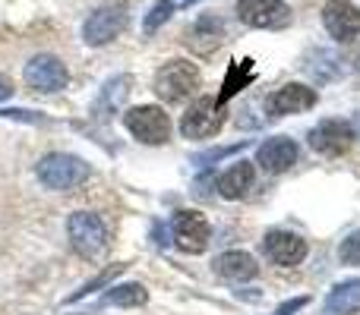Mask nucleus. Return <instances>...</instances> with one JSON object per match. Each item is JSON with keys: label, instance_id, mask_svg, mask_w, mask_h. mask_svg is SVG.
I'll use <instances>...</instances> for the list:
<instances>
[{"label": "nucleus", "instance_id": "1", "mask_svg": "<svg viewBox=\"0 0 360 315\" xmlns=\"http://www.w3.org/2000/svg\"><path fill=\"white\" fill-rule=\"evenodd\" d=\"M38 180L48 189L67 192L89 180V164L76 155H67V152H51V155L38 161Z\"/></svg>", "mask_w": 360, "mask_h": 315}, {"label": "nucleus", "instance_id": "2", "mask_svg": "<svg viewBox=\"0 0 360 315\" xmlns=\"http://www.w3.org/2000/svg\"><path fill=\"white\" fill-rule=\"evenodd\" d=\"M199 82H202V76H199L196 63H190V60H168L155 73L152 88H155V95L162 101L174 105V101L190 98V95L199 88Z\"/></svg>", "mask_w": 360, "mask_h": 315}, {"label": "nucleus", "instance_id": "3", "mask_svg": "<svg viewBox=\"0 0 360 315\" xmlns=\"http://www.w3.org/2000/svg\"><path fill=\"white\" fill-rule=\"evenodd\" d=\"M67 234H70V246L82 259H98L108 249V227L92 211H73L67 221Z\"/></svg>", "mask_w": 360, "mask_h": 315}, {"label": "nucleus", "instance_id": "4", "mask_svg": "<svg viewBox=\"0 0 360 315\" xmlns=\"http://www.w3.org/2000/svg\"><path fill=\"white\" fill-rule=\"evenodd\" d=\"M124 126L143 145H165L171 136V117L158 105H139L124 114Z\"/></svg>", "mask_w": 360, "mask_h": 315}, {"label": "nucleus", "instance_id": "5", "mask_svg": "<svg viewBox=\"0 0 360 315\" xmlns=\"http://www.w3.org/2000/svg\"><path fill=\"white\" fill-rule=\"evenodd\" d=\"M237 16L250 29L278 32L291 25V6L285 0H237Z\"/></svg>", "mask_w": 360, "mask_h": 315}, {"label": "nucleus", "instance_id": "6", "mask_svg": "<svg viewBox=\"0 0 360 315\" xmlns=\"http://www.w3.org/2000/svg\"><path fill=\"white\" fill-rule=\"evenodd\" d=\"M224 126V107L215 98H196L180 117L184 139H209Z\"/></svg>", "mask_w": 360, "mask_h": 315}, {"label": "nucleus", "instance_id": "7", "mask_svg": "<svg viewBox=\"0 0 360 315\" xmlns=\"http://www.w3.org/2000/svg\"><path fill=\"white\" fill-rule=\"evenodd\" d=\"M171 236H174V246L180 253H202L212 240V224L205 215L199 211H177L174 221H171Z\"/></svg>", "mask_w": 360, "mask_h": 315}, {"label": "nucleus", "instance_id": "8", "mask_svg": "<svg viewBox=\"0 0 360 315\" xmlns=\"http://www.w3.org/2000/svg\"><path fill=\"white\" fill-rule=\"evenodd\" d=\"M124 29H127V10L120 4H108V6H98V10L86 19V25H82V41H86L89 48H101V44L114 41Z\"/></svg>", "mask_w": 360, "mask_h": 315}, {"label": "nucleus", "instance_id": "9", "mask_svg": "<svg viewBox=\"0 0 360 315\" xmlns=\"http://www.w3.org/2000/svg\"><path fill=\"white\" fill-rule=\"evenodd\" d=\"M22 79L29 82L35 92L54 95V92H60V88H67L70 73H67V67H63V60H57L54 54H38L25 63Z\"/></svg>", "mask_w": 360, "mask_h": 315}, {"label": "nucleus", "instance_id": "10", "mask_svg": "<svg viewBox=\"0 0 360 315\" xmlns=\"http://www.w3.org/2000/svg\"><path fill=\"white\" fill-rule=\"evenodd\" d=\"M307 142H310V149L319 152V155L338 158L351 149V142H354V126L345 123V120H323L319 126L310 130Z\"/></svg>", "mask_w": 360, "mask_h": 315}, {"label": "nucleus", "instance_id": "11", "mask_svg": "<svg viewBox=\"0 0 360 315\" xmlns=\"http://www.w3.org/2000/svg\"><path fill=\"white\" fill-rule=\"evenodd\" d=\"M319 95L313 88L300 86V82H291V86L275 88L266 98V114L269 117H288V114H304L310 107H316Z\"/></svg>", "mask_w": 360, "mask_h": 315}, {"label": "nucleus", "instance_id": "12", "mask_svg": "<svg viewBox=\"0 0 360 315\" xmlns=\"http://www.w3.org/2000/svg\"><path fill=\"white\" fill-rule=\"evenodd\" d=\"M323 25L335 41H354L360 35V10L351 0H329L323 6Z\"/></svg>", "mask_w": 360, "mask_h": 315}, {"label": "nucleus", "instance_id": "13", "mask_svg": "<svg viewBox=\"0 0 360 315\" xmlns=\"http://www.w3.org/2000/svg\"><path fill=\"white\" fill-rule=\"evenodd\" d=\"M262 253H266L269 262L288 268L307 259V243L291 230H269L266 240H262Z\"/></svg>", "mask_w": 360, "mask_h": 315}, {"label": "nucleus", "instance_id": "14", "mask_svg": "<svg viewBox=\"0 0 360 315\" xmlns=\"http://www.w3.org/2000/svg\"><path fill=\"white\" fill-rule=\"evenodd\" d=\"M256 164L266 173H285L297 164V142L288 136H272L256 149Z\"/></svg>", "mask_w": 360, "mask_h": 315}, {"label": "nucleus", "instance_id": "15", "mask_svg": "<svg viewBox=\"0 0 360 315\" xmlns=\"http://www.w3.org/2000/svg\"><path fill=\"white\" fill-rule=\"evenodd\" d=\"M186 48L196 51V54H212V51H218V44L224 41V22L218 16H199L196 22L186 29L184 35Z\"/></svg>", "mask_w": 360, "mask_h": 315}, {"label": "nucleus", "instance_id": "16", "mask_svg": "<svg viewBox=\"0 0 360 315\" xmlns=\"http://www.w3.org/2000/svg\"><path fill=\"white\" fill-rule=\"evenodd\" d=\"M212 268H215L218 278L234 281V284H240V281H253L256 274H259V265H256V259L250 253H240V249L221 253L215 262H212Z\"/></svg>", "mask_w": 360, "mask_h": 315}, {"label": "nucleus", "instance_id": "17", "mask_svg": "<svg viewBox=\"0 0 360 315\" xmlns=\"http://www.w3.org/2000/svg\"><path fill=\"white\" fill-rule=\"evenodd\" d=\"M253 180H256V167L250 161H237L231 164L228 170L218 177V192L224 199H243L250 189H253Z\"/></svg>", "mask_w": 360, "mask_h": 315}, {"label": "nucleus", "instance_id": "18", "mask_svg": "<svg viewBox=\"0 0 360 315\" xmlns=\"http://www.w3.org/2000/svg\"><path fill=\"white\" fill-rule=\"evenodd\" d=\"M326 312L329 315H354V312H360V278L332 287V293L326 297Z\"/></svg>", "mask_w": 360, "mask_h": 315}, {"label": "nucleus", "instance_id": "19", "mask_svg": "<svg viewBox=\"0 0 360 315\" xmlns=\"http://www.w3.org/2000/svg\"><path fill=\"white\" fill-rule=\"evenodd\" d=\"M250 82H253V60H234L228 67V76H224V82H221V92H218V105H228L231 98H234L240 88H247Z\"/></svg>", "mask_w": 360, "mask_h": 315}, {"label": "nucleus", "instance_id": "20", "mask_svg": "<svg viewBox=\"0 0 360 315\" xmlns=\"http://www.w3.org/2000/svg\"><path fill=\"white\" fill-rule=\"evenodd\" d=\"M130 76H117V79H111L105 88H101V95H98V101H95V107H92V114L95 117H108V114H114V107H120L124 105V98L130 95Z\"/></svg>", "mask_w": 360, "mask_h": 315}, {"label": "nucleus", "instance_id": "21", "mask_svg": "<svg viewBox=\"0 0 360 315\" xmlns=\"http://www.w3.org/2000/svg\"><path fill=\"white\" fill-rule=\"evenodd\" d=\"M149 300L143 284H117L105 293V303L108 306H120V309H133V306H143Z\"/></svg>", "mask_w": 360, "mask_h": 315}, {"label": "nucleus", "instance_id": "22", "mask_svg": "<svg viewBox=\"0 0 360 315\" xmlns=\"http://www.w3.org/2000/svg\"><path fill=\"white\" fill-rule=\"evenodd\" d=\"M124 272H127V265H108L105 272H101V274H95V278L89 281V284H82L79 290L73 293V297H67V303H76V300L89 297V293H95V290H105V287L111 284V281L117 278V274H124Z\"/></svg>", "mask_w": 360, "mask_h": 315}, {"label": "nucleus", "instance_id": "23", "mask_svg": "<svg viewBox=\"0 0 360 315\" xmlns=\"http://www.w3.org/2000/svg\"><path fill=\"white\" fill-rule=\"evenodd\" d=\"M174 6H177L174 0H155V4H152V10H149V16H146V22H143V29L149 32V35H152V32H158L171 16H174Z\"/></svg>", "mask_w": 360, "mask_h": 315}, {"label": "nucleus", "instance_id": "24", "mask_svg": "<svg viewBox=\"0 0 360 315\" xmlns=\"http://www.w3.org/2000/svg\"><path fill=\"white\" fill-rule=\"evenodd\" d=\"M338 255H342L345 265H360V234H351L348 240L342 243V249H338Z\"/></svg>", "mask_w": 360, "mask_h": 315}, {"label": "nucleus", "instance_id": "25", "mask_svg": "<svg viewBox=\"0 0 360 315\" xmlns=\"http://www.w3.org/2000/svg\"><path fill=\"white\" fill-rule=\"evenodd\" d=\"M243 145V142H240ZM240 145H231V149H218V152H202V155H196V164H209V161H218L224 155H231V152H237Z\"/></svg>", "mask_w": 360, "mask_h": 315}, {"label": "nucleus", "instance_id": "26", "mask_svg": "<svg viewBox=\"0 0 360 315\" xmlns=\"http://www.w3.org/2000/svg\"><path fill=\"white\" fill-rule=\"evenodd\" d=\"M0 117H10V120H29V123H44V117L29 111H0Z\"/></svg>", "mask_w": 360, "mask_h": 315}, {"label": "nucleus", "instance_id": "27", "mask_svg": "<svg viewBox=\"0 0 360 315\" xmlns=\"http://www.w3.org/2000/svg\"><path fill=\"white\" fill-rule=\"evenodd\" d=\"M304 306H307V297H297V300H291V303H281L272 315H294L297 309H304Z\"/></svg>", "mask_w": 360, "mask_h": 315}, {"label": "nucleus", "instance_id": "28", "mask_svg": "<svg viewBox=\"0 0 360 315\" xmlns=\"http://www.w3.org/2000/svg\"><path fill=\"white\" fill-rule=\"evenodd\" d=\"M10 95H13V88H10V86H6V82H4V79H0V101H6V98H10Z\"/></svg>", "mask_w": 360, "mask_h": 315}, {"label": "nucleus", "instance_id": "29", "mask_svg": "<svg viewBox=\"0 0 360 315\" xmlns=\"http://www.w3.org/2000/svg\"><path fill=\"white\" fill-rule=\"evenodd\" d=\"M180 4H186V6H190V4H196V0H180Z\"/></svg>", "mask_w": 360, "mask_h": 315}]
</instances>
